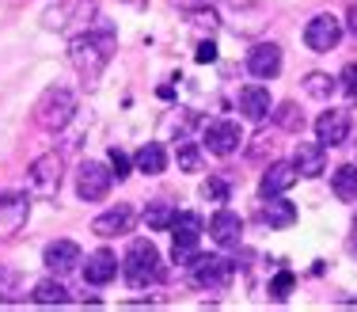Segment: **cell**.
Returning a JSON list of instances; mask_svg holds the SVG:
<instances>
[{"label":"cell","mask_w":357,"mask_h":312,"mask_svg":"<svg viewBox=\"0 0 357 312\" xmlns=\"http://www.w3.org/2000/svg\"><path fill=\"white\" fill-rule=\"evenodd\" d=\"M110 57H114V31L110 27L84 31V35H76L69 42V61L84 80H96L110 65Z\"/></svg>","instance_id":"obj_1"},{"label":"cell","mask_w":357,"mask_h":312,"mask_svg":"<svg viewBox=\"0 0 357 312\" xmlns=\"http://www.w3.org/2000/svg\"><path fill=\"white\" fill-rule=\"evenodd\" d=\"M160 274H164L160 248L152 240H133L130 251H126V259H122V278L133 290H149L152 282H160Z\"/></svg>","instance_id":"obj_2"},{"label":"cell","mask_w":357,"mask_h":312,"mask_svg":"<svg viewBox=\"0 0 357 312\" xmlns=\"http://www.w3.org/2000/svg\"><path fill=\"white\" fill-rule=\"evenodd\" d=\"M76 114V96L69 88H46L35 103V122L42 130H65Z\"/></svg>","instance_id":"obj_3"},{"label":"cell","mask_w":357,"mask_h":312,"mask_svg":"<svg viewBox=\"0 0 357 312\" xmlns=\"http://www.w3.org/2000/svg\"><path fill=\"white\" fill-rule=\"evenodd\" d=\"M190 278L198 290H228L236 278V263L225 255H198L190 263Z\"/></svg>","instance_id":"obj_4"},{"label":"cell","mask_w":357,"mask_h":312,"mask_svg":"<svg viewBox=\"0 0 357 312\" xmlns=\"http://www.w3.org/2000/svg\"><path fill=\"white\" fill-rule=\"evenodd\" d=\"M61 175H65V164H61V156H57V153H46V156L31 160V168H27V187H31V195L54 198L57 191H61Z\"/></svg>","instance_id":"obj_5"},{"label":"cell","mask_w":357,"mask_h":312,"mask_svg":"<svg viewBox=\"0 0 357 312\" xmlns=\"http://www.w3.org/2000/svg\"><path fill=\"white\" fill-rule=\"evenodd\" d=\"M202 232H206V225H202L198 214H175L172 221V236H175V263L190 267L194 259H198V240Z\"/></svg>","instance_id":"obj_6"},{"label":"cell","mask_w":357,"mask_h":312,"mask_svg":"<svg viewBox=\"0 0 357 312\" xmlns=\"http://www.w3.org/2000/svg\"><path fill=\"white\" fill-rule=\"evenodd\" d=\"M110 183H114V172H110V168H103L99 160H84L80 172H76V195L84 202H99V198H107Z\"/></svg>","instance_id":"obj_7"},{"label":"cell","mask_w":357,"mask_h":312,"mask_svg":"<svg viewBox=\"0 0 357 312\" xmlns=\"http://www.w3.org/2000/svg\"><path fill=\"white\" fill-rule=\"evenodd\" d=\"M338 38H342V20H338V15H331V12L308 20V27H304V42H308V50H316V54L335 50Z\"/></svg>","instance_id":"obj_8"},{"label":"cell","mask_w":357,"mask_h":312,"mask_svg":"<svg viewBox=\"0 0 357 312\" xmlns=\"http://www.w3.org/2000/svg\"><path fill=\"white\" fill-rule=\"evenodd\" d=\"M206 149L213 156H232L236 149H240L243 133H240V122H232V118H217V122L206 126Z\"/></svg>","instance_id":"obj_9"},{"label":"cell","mask_w":357,"mask_h":312,"mask_svg":"<svg viewBox=\"0 0 357 312\" xmlns=\"http://www.w3.org/2000/svg\"><path fill=\"white\" fill-rule=\"evenodd\" d=\"M316 138H319V145H327V149L346 145V138H350V111H338V107L323 111L316 118Z\"/></svg>","instance_id":"obj_10"},{"label":"cell","mask_w":357,"mask_h":312,"mask_svg":"<svg viewBox=\"0 0 357 312\" xmlns=\"http://www.w3.org/2000/svg\"><path fill=\"white\" fill-rule=\"evenodd\" d=\"M27 214H31L27 195H0V240L20 232L27 225Z\"/></svg>","instance_id":"obj_11"},{"label":"cell","mask_w":357,"mask_h":312,"mask_svg":"<svg viewBox=\"0 0 357 312\" xmlns=\"http://www.w3.org/2000/svg\"><path fill=\"white\" fill-rule=\"evenodd\" d=\"M293 168L304 175V179H316V175H323V172H327V145H319V141H296Z\"/></svg>","instance_id":"obj_12"},{"label":"cell","mask_w":357,"mask_h":312,"mask_svg":"<svg viewBox=\"0 0 357 312\" xmlns=\"http://www.w3.org/2000/svg\"><path fill=\"white\" fill-rule=\"evenodd\" d=\"M133 221H137V214H133L130 206H114V209H107V214H99L96 221H91V232L96 236H103V240H110V236H126L133 229Z\"/></svg>","instance_id":"obj_13"},{"label":"cell","mask_w":357,"mask_h":312,"mask_svg":"<svg viewBox=\"0 0 357 312\" xmlns=\"http://www.w3.org/2000/svg\"><path fill=\"white\" fill-rule=\"evenodd\" d=\"M118 255L114 251H107V248H99V251H91L88 255V263H84V282L88 285H107V282H114L118 278Z\"/></svg>","instance_id":"obj_14"},{"label":"cell","mask_w":357,"mask_h":312,"mask_svg":"<svg viewBox=\"0 0 357 312\" xmlns=\"http://www.w3.org/2000/svg\"><path fill=\"white\" fill-rule=\"evenodd\" d=\"M248 69H251L259 80H274L278 73H282V46H274V42H262V46H255L251 57H248Z\"/></svg>","instance_id":"obj_15"},{"label":"cell","mask_w":357,"mask_h":312,"mask_svg":"<svg viewBox=\"0 0 357 312\" xmlns=\"http://www.w3.org/2000/svg\"><path fill=\"white\" fill-rule=\"evenodd\" d=\"M240 232H243V221L232 209H217L213 221H209V236H213V244H220V248H236Z\"/></svg>","instance_id":"obj_16"},{"label":"cell","mask_w":357,"mask_h":312,"mask_svg":"<svg viewBox=\"0 0 357 312\" xmlns=\"http://www.w3.org/2000/svg\"><path fill=\"white\" fill-rule=\"evenodd\" d=\"M301 179V172H296L293 164H285V160H278V164H270L266 172H262V183H259V191H262V198H270V195H285L293 183Z\"/></svg>","instance_id":"obj_17"},{"label":"cell","mask_w":357,"mask_h":312,"mask_svg":"<svg viewBox=\"0 0 357 312\" xmlns=\"http://www.w3.org/2000/svg\"><path fill=\"white\" fill-rule=\"evenodd\" d=\"M42 263H46L54 274H65V271H73V267L80 263V248H76L73 240H54V244H46V251H42Z\"/></svg>","instance_id":"obj_18"},{"label":"cell","mask_w":357,"mask_h":312,"mask_svg":"<svg viewBox=\"0 0 357 312\" xmlns=\"http://www.w3.org/2000/svg\"><path fill=\"white\" fill-rule=\"evenodd\" d=\"M240 111H243V118H251V122H262V118L274 111V103H270V91L259 88V84L243 88V91H240Z\"/></svg>","instance_id":"obj_19"},{"label":"cell","mask_w":357,"mask_h":312,"mask_svg":"<svg viewBox=\"0 0 357 312\" xmlns=\"http://www.w3.org/2000/svg\"><path fill=\"white\" fill-rule=\"evenodd\" d=\"M262 221H266L270 229H289V225L296 221V206L285 202L282 195H270L266 202H262Z\"/></svg>","instance_id":"obj_20"},{"label":"cell","mask_w":357,"mask_h":312,"mask_svg":"<svg viewBox=\"0 0 357 312\" xmlns=\"http://www.w3.org/2000/svg\"><path fill=\"white\" fill-rule=\"evenodd\" d=\"M31 301L35 305H69V290L57 278H42V282H35V290H31Z\"/></svg>","instance_id":"obj_21"},{"label":"cell","mask_w":357,"mask_h":312,"mask_svg":"<svg viewBox=\"0 0 357 312\" xmlns=\"http://www.w3.org/2000/svg\"><path fill=\"white\" fill-rule=\"evenodd\" d=\"M164 168H167V153H164V145L149 141V145H141V149H137V172H144V175H160Z\"/></svg>","instance_id":"obj_22"},{"label":"cell","mask_w":357,"mask_h":312,"mask_svg":"<svg viewBox=\"0 0 357 312\" xmlns=\"http://www.w3.org/2000/svg\"><path fill=\"white\" fill-rule=\"evenodd\" d=\"M331 187H335V195L342 198V202H357V164L335 168V175H331Z\"/></svg>","instance_id":"obj_23"},{"label":"cell","mask_w":357,"mask_h":312,"mask_svg":"<svg viewBox=\"0 0 357 312\" xmlns=\"http://www.w3.org/2000/svg\"><path fill=\"white\" fill-rule=\"evenodd\" d=\"M172 221H175V209H172V202H149V209H144V225H149L152 232H164V229H172Z\"/></svg>","instance_id":"obj_24"},{"label":"cell","mask_w":357,"mask_h":312,"mask_svg":"<svg viewBox=\"0 0 357 312\" xmlns=\"http://www.w3.org/2000/svg\"><path fill=\"white\" fill-rule=\"evenodd\" d=\"M178 168H183V172H202V153H198L194 141H183V145H178Z\"/></svg>","instance_id":"obj_25"},{"label":"cell","mask_w":357,"mask_h":312,"mask_svg":"<svg viewBox=\"0 0 357 312\" xmlns=\"http://www.w3.org/2000/svg\"><path fill=\"white\" fill-rule=\"evenodd\" d=\"M304 88H308V96H316V99H327L331 91H335V80H331L327 73H312V77L304 80Z\"/></svg>","instance_id":"obj_26"},{"label":"cell","mask_w":357,"mask_h":312,"mask_svg":"<svg viewBox=\"0 0 357 312\" xmlns=\"http://www.w3.org/2000/svg\"><path fill=\"white\" fill-rule=\"evenodd\" d=\"M202 198L206 202H228V183L217 179V175H209V179L202 183Z\"/></svg>","instance_id":"obj_27"},{"label":"cell","mask_w":357,"mask_h":312,"mask_svg":"<svg viewBox=\"0 0 357 312\" xmlns=\"http://www.w3.org/2000/svg\"><path fill=\"white\" fill-rule=\"evenodd\" d=\"M293 285H296V274L293 271H282L274 278V282H270V293H274V301H285L289 293H293Z\"/></svg>","instance_id":"obj_28"},{"label":"cell","mask_w":357,"mask_h":312,"mask_svg":"<svg viewBox=\"0 0 357 312\" xmlns=\"http://www.w3.org/2000/svg\"><path fill=\"white\" fill-rule=\"evenodd\" d=\"M110 172H114V179H126V175H130V156H126L122 149H110Z\"/></svg>","instance_id":"obj_29"},{"label":"cell","mask_w":357,"mask_h":312,"mask_svg":"<svg viewBox=\"0 0 357 312\" xmlns=\"http://www.w3.org/2000/svg\"><path fill=\"white\" fill-rule=\"evenodd\" d=\"M15 285H20V278H15L12 271H0V305L15 297Z\"/></svg>","instance_id":"obj_30"},{"label":"cell","mask_w":357,"mask_h":312,"mask_svg":"<svg viewBox=\"0 0 357 312\" xmlns=\"http://www.w3.org/2000/svg\"><path fill=\"white\" fill-rule=\"evenodd\" d=\"M342 91H346L350 99H357V61L342 69Z\"/></svg>","instance_id":"obj_31"},{"label":"cell","mask_w":357,"mask_h":312,"mask_svg":"<svg viewBox=\"0 0 357 312\" xmlns=\"http://www.w3.org/2000/svg\"><path fill=\"white\" fill-rule=\"evenodd\" d=\"M278 118H282V126H289V130H296V126L304 122V118L296 114V107H293V103H285V107H282V114H278Z\"/></svg>","instance_id":"obj_32"},{"label":"cell","mask_w":357,"mask_h":312,"mask_svg":"<svg viewBox=\"0 0 357 312\" xmlns=\"http://www.w3.org/2000/svg\"><path fill=\"white\" fill-rule=\"evenodd\" d=\"M194 57H198L202 65H206V61H217V46H213V42H202L198 54H194Z\"/></svg>","instance_id":"obj_33"},{"label":"cell","mask_w":357,"mask_h":312,"mask_svg":"<svg viewBox=\"0 0 357 312\" xmlns=\"http://www.w3.org/2000/svg\"><path fill=\"white\" fill-rule=\"evenodd\" d=\"M350 31L357 35V8H354V15H350Z\"/></svg>","instance_id":"obj_34"},{"label":"cell","mask_w":357,"mask_h":312,"mask_svg":"<svg viewBox=\"0 0 357 312\" xmlns=\"http://www.w3.org/2000/svg\"><path fill=\"white\" fill-rule=\"evenodd\" d=\"M354 240H357V217H354Z\"/></svg>","instance_id":"obj_35"}]
</instances>
